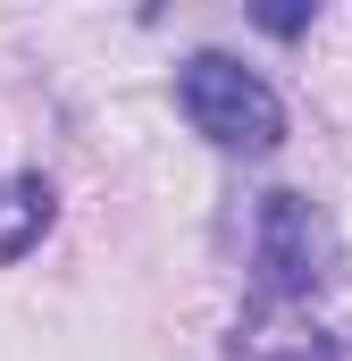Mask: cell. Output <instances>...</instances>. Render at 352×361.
Instances as JSON below:
<instances>
[{
	"instance_id": "1",
	"label": "cell",
	"mask_w": 352,
	"mask_h": 361,
	"mask_svg": "<svg viewBox=\"0 0 352 361\" xmlns=\"http://www.w3.org/2000/svg\"><path fill=\"white\" fill-rule=\"evenodd\" d=\"M176 101H184V118H193V135H210L218 152H277L285 143V101L244 68V59H227V51H193L184 68H176Z\"/></svg>"
},
{
	"instance_id": "3",
	"label": "cell",
	"mask_w": 352,
	"mask_h": 361,
	"mask_svg": "<svg viewBox=\"0 0 352 361\" xmlns=\"http://www.w3.org/2000/svg\"><path fill=\"white\" fill-rule=\"evenodd\" d=\"M8 193H17V219L0 227V261H17V252H25V244L51 227V185H42V177H17Z\"/></svg>"
},
{
	"instance_id": "5",
	"label": "cell",
	"mask_w": 352,
	"mask_h": 361,
	"mask_svg": "<svg viewBox=\"0 0 352 361\" xmlns=\"http://www.w3.org/2000/svg\"><path fill=\"white\" fill-rule=\"evenodd\" d=\"M260 361H336L327 336H310V345H260Z\"/></svg>"
},
{
	"instance_id": "4",
	"label": "cell",
	"mask_w": 352,
	"mask_h": 361,
	"mask_svg": "<svg viewBox=\"0 0 352 361\" xmlns=\"http://www.w3.org/2000/svg\"><path fill=\"white\" fill-rule=\"evenodd\" d=\"M252 17H260L268 34H302V25H310V0H268V8H252Z\"/></svg>"
},
{
	"instance_id": "2",
	"label": "cell",
	"mask_w": 352,
	"mask_h": 361,
	"mask_svg": "<svg viewBox=\"0 0 352 361\" xmlns=\"http://www.w3.org/2000/svg\"><path fill=\"white\" fill-rule=\"evenodd\" d=\"M252 269L268 302H302L336 277V227L310 210V193H260L252 219Z\"/></svg>"
}]
</instances>
